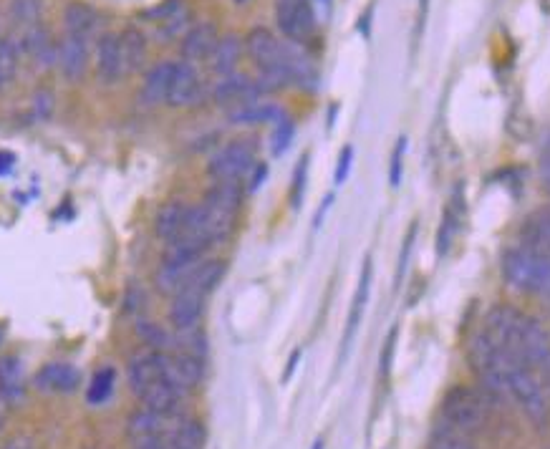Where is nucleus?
Listing matches in <instances>:
<instances>
[{
    "label": "nucleus",
    "instance_id": "f257e3e1",
    "mask_svg": "<svg viewBox=\"0 0 550 449\" xmlns=\"http://www.w3.org/2000/svg\"><path fill=\"white\" fill-rule=\"evenodd\" d=\"M500 354L518 361L523 366H540L550 356V339L545 328L535 318L523 316L520 311L500 306L487 316L485 331H482Z\"/></svg>",
    "mask_w": 550,
    "mask_h": 449
},
{
    "label": "nucleus",
    "instance_id": "f03ea898",
    "mask_svg": "<svg viewBox=\"0 0 550 449\" xmlns=\"http://www.w3.org/2000/svg\"><path fill=\"white\" fill-rule=\"evenodd\" d=\"M503 275L515 291L550 298V255L530 248H515L505 255Z\"/></svg>",
    "mask_w": 550,
    "mask_h": 449
},
{
    "label": "nucleus",
    "instance_id": "7ed1b4c3",
    "mask_svg": "<svg viewBox=\"0 0 550 449\" xmlns=\"http://www.w3.org/2000/svg\"><path fill=\"white\" fill-rule=\"evenodd\" d=\"M240 205H243V187L235 182H215L212 185V190L205 195V202H202L212 243L225 240L233 233Z\"/></svg>",
    "mask_w": 550,
    "mask_h": 449
},
{
    "label": "nucleus",
    "instance_id": "20e7f679",
    "mask_svg": "<svg viewBox=\"0 0 550 449\" xmlns=\"http://www.w3.org/2000/svg\"><path fill=\"white\" fill-rule=\"evenodd\" d=\"M442 417L445 424L455 432L475 434L487 422V399L477 389L470 386H457L445 397L442 404Z\"/></svg>",
    "mask_w": 550,
    "mask_h": 449
},
{
    "label": "nucleus",
    "instance_id": "39448f33",
    "mask_svg": "<svg viewBox=\"0 0 550 449\" xmlns=\"http://www.w3.org/2000/svg\"><path fill=\"white\" fill-rule=\"evenodd\" d=\"M508 394L520 404L528 419L535 424H543L550 414L548 397H545V386L540 384L538 376L533 374L530 366L513 361L508 371Z\"/></svg>",
    "mask_w": 550,
    "mask_h": 449
},
{
    "label": "nucleus",
    "instance_id": "423d86ee",
    "mask_svg": "<svg viewBox=\"0 0 550 449\" xmlns=\"http://www.w3.org/2000/svg\"><path fill=\"white\" fill-rule=\"evenodd\" d=\"M255 167H258V162H255L253 144L230 142L228 147H223L210 159L207 172H210V177L215 182H235V185H240L245 177H250V172H253Z\"/></svg>",
    "mask_w": 550,
    "mask_h": 449
},
{
    "label": "nucleus",
    "instance_id": "0eeeda50",
    "mask_svg": "<svg viewBox=\"0 0 550 449\" xmlns=\"http://www.w3.org/2000/svg\"><path fill=\"white\" fill-rule=\"evenodd\" d=\"M275 21L293 43H306L318 26L311 0H275Z\"/></svg>",
    "mask_w": 550,
    "mask_h": 449
},
{
    "label": "nucleus",
    "instance_id": "6e6552de",
    "mask_svg": "<svg viewBox=\"0 0 550 449\" xmlns=\"http://www.w3.org/2000/svg\"><path fill=\"white\" fill-rule=\"evenodd\" d=\"M157 369L162 381L172 386L177 394H187L202 381V361L187 354H170V351H154Z\"/></svg>",
    "mask_w": 550,
    "mask_h": 449
},
{
    "label": "nucleus",
    "instance_id": "1a4fd4ad",
    "mask_svg": "<svg viewBox=\"0 0 550 449\" xmlns=\"http://www.w3.org/2000/svg\"><path fill=\"white\" fill-rule=\"evenodd\" d=\"M124 56H122V36L119 33H101L96 43V79L104 86L117 84L124 79Z\"/></svg>",
    "mask_w": 550,
    "mask_h": 449
},
{
    "label": "nucleus",
    "instance_id": "9d476101",
    "mask_svg": "<svg viewBox=\"0 0 550 449\" xmlns=\"http://www.w3.org/2000/svg\"><path fill=\"white\" fill-rule=\"evenodd\" d=\"M263 94L265 91L260 89L258 81L248 79L243 74L223 76V81L215 86V101L228 111L240 109V106L250 104V101H258Z\"/></svg>",
    "mask_w": 550,
    "mask_h": 449
},
{
    "label": "nucleus",
    "instance_id": "9b49d317",
    "mask_svg": "<svg viewBox=\"0 0 550 449\" xmlns=\"http://www.w3.org/2000/svg\"><path fill=\"white\" fill-rule=\"evenodd\" d=\"M59 69L69 81H81L89 69V41L66 33L59 43Z\"/></svg>",
    "mask_w": 550,
    "mask_h": 449
},
{
    "label": "nucleus",
    "instance_id": "f8f14e48",
    "mask_svg": "<svg viewBox=\"0 0 550 449\" xmlns=\"http://www.w3.org/2000/svg\"><path fill=\"white\" fill-rule=\"evenodd\" d=\"M152 23L157 26V33L162 38H175L182 31H187L192 21V11L187 8L185 0H164L162 6L147 13Z\"/></svg>",
    "mask_w": 550,
    "mask_h": 449
},
{
    "label": "nucleus",
    "instance_id": "ddd939ff",
    "mask_svg": "<svg viewBox=\"0 0 550 449\" xmlns=\"http://www.w3.org/2000/svg\"><path fill=\"white\" fill-rule=\"evenodd\" d=\"M202 99V79L197 74L195 64H175V74H172L170 96L167 104L170 106H192Z\"/></svg>",
    "mask_w": 550,
    "mask_h": 449
},
{
    "label": "nucleus",
    "instance_id": "4468645a",
    "mask_svg": "<svg viewBox=\"0 0 550 449\" xmlns=\"http://www.w3.org/2000/svg\"><path fill=\"white\" fill-rule=\"evenodd\" d=\"M220 33H217L215 23H197L182 38V59L187 64H197V61H210L212 51H215Z\"/></svg>",
    "mask_w": 550,
    "mask_h": 449
},
{
    "label": "nucleus",
    "instance_id": "2eb2a0df",
    "mask_svg": "<svg viewBox=\"0 0 550 449\" xmlns=\"http://www.w3.org/2000/svg\"><path fill=\"white\" fill-rule=\"evenodd\" d=\"M172 74H175V61H162V64H154L152 69L144 76V84L139 89V101L144 106H159L167 104V96H170V84Z\"/></svg>",
    "mask_w": 550,
    "mask_h": 449
},
{
    "label": "nucleus",
    "instance_id": "dca6fc26",
    "mask_svg": "<svg viewBox=\"0 0 550 449\" xmlns=\"http://www.w3.org/2000/svg\"><path fill=\"white\" fill-rule=\"evenodd\" d=\"M81 384V371L71 364H46L36 374V386L46 394H74Z\"/></svg>",
    "mask_w": 550,
    "mask_h": 449
},
{
    "label": "nucleus",
    "instance_id": "f3484780",
    "mask_svg": "<svg viewBox=\"0 0 550 449\" xmlns=\"http://www.w3.org/2000/svg\"><path fill=\"white\" fill-rule=\"evenodd\" d=\"M64 26L69 36H79L89 41L99 31L101 16L94 6H89L84 0H71L64 8Z\"/></svg>",
    "mask_w": 550,
    "mask_h": 449
},
{
    "label": "nucleus",
    "instance_id": "a211bd4d",
    "mask_svg": "<svg viewBox=\"0 0 550 449\" xmlns=\"http://www.w3.org/2000/svg\"><path fill=\"white\" fill-rule=\"evenodd\" d=\"M202 311H205V293L187 288V291L172 296L170 321H172V326L177 328V331H182V328L197 326V323H200Z\"/></svg>",
    "mask_w": 550,
    "mask_h": 449
},
{
    "label": "nucleus",
    "instance_id": "6ab92c4d",
    "mask_svg": "<svg viewBox=\"0 0 550 449\" xmlns=\"http://www.w3.org/2000/svg\"><path fill=\"white\" fill-rule=\"evenodd\" d=\"M18 43H21L23 51H26L28 56L36 61V66H43V69H46V66H51L59 61V43H53L51 33H48L41 23L33 28H28Z\"/></svg>",
    "mask_w": 550,
    "mask_h": 449
},
{
    "label": "nucleus",
    "instance_id": "aec40b11",
    "mask_svg": "<svg viewBox=\"0 0 550 449\" xmlns=\"http://www.w3.org/2000/svg\"><path fill=\"white\" fill-rule=\"evenodd\" d=\"M167 414H157L144 407L142 412H134L127 422V432L132 442H144V439H159L167 434Z\"/></svg>",
    "mask_w": 550,
    "mask_h": 449
},
{
    "label": "nucleus",
    "instance_id": "412c9836",
    "mask_svg": "<svg viewBox=\"0 0 550 449\" xmlns=\"http://www.w3.org/2000/svg\"><path fill=\"white\" fill-rule=\"evenodd\" d=\"M228 117L233 124H243V127H255V124H270L281 122L286 114H283L281 106L265 104V101H250V104L240 106V109L228 111Z\"/></svg>",
    "mask_w": 550,
    "mask_h": 449
},
{
    "label": "nucleus",
    "instance_id": "4be33fe9",
    "mask_svg": "<svg viewBox=\"0 0 550 449\" xmlns=\"http://www.w3.org/2000/svg\"><path fill=\"white\" fill-rule=\"evenodd\" d=\"M245 41H240L235 33H228L217 41L215 51L210 56V69L220 76L235 74V66H238L240 56H243Z\"/></svg>",
    "mask_w": 550,
    "mask_h": 449
},
{
    "label": "nucleus",
    "instance_id": "5701e85b",
    "mask_svg": "<svg viewBox=\"0 0 550 449\" xmlns=\"http://www.w3.org/2000/svg\"><path fill=\"white\" fill-rule=\"evenodd\" d=\"M26 394V381H23V366L16 356H3L0 359V397L8 404L21 402Z\"/></svg>",
    "mask_w": 550,
    "mask_h": 449
},
{
    "label": "nucleus",
    "instance_id": "b1692460",
    "mask_svg": "<svg viewBox=\"0 0 550 449\" xmlns=\"http://www.w3.org/2000/svg\"><path fill=\"white\" fill-rule=\"evenodd\" d=\"M190 207L185 202H167V205L159 207L157 217H154V233L164 243H172V240L180 235L182 225H185V217Z\"/></svg>",
    "mask_w": 550,
    "mask_h": 449
},
{
    "label": "nucleus",
    "instance_id": "393cba45",
    "mask_svg": "<svg viewBox=\"0 0 550 449\" xmlns=\"http://www.w3.org/2000/svg\"><path fill=\"white\" fill-rule=\"evenodd\" d=\"M137 397L142 399L144 407L147 409H152V412H157V414H167V417H170V414L175 412L180 394H177V391L172 389L167 381L154 379L152 384H147L142 391H139Z\"/></svg>",
    "mask_w": 550,
    "mask_h": 449
},
{
    "label": "nucleus",
    "instance_id": "a878e982",
    "mask_svg": "<svg viewBox=\"0 0 550 449\" xmlns=\"http://www.w3.org/2000/svg\"><path fill=\"white\" fill-rule=\"evenodd\" d=\"M162 439L170 449H202L205 447V427L195 419H185L167 429Z\"/></svg>",
    "mask_w": 550,
    "mask_h": 449
},
{
    "label": "nucleus",
    "instance_id": "bb28decb",
    "mask_svg": "<svg viewBox=\"0 0 550 449\" xmlns=\"http://www.w3.org/2000/svg\"><path fill=\"white\" fill-rule=\"evenodd\" d=\"M122 36V56H124V74H137L147 61V38L139 28H127L119 33Z\"/></svg>",
    "mask_w": 550,
    "mask_h": 449
},
{
    "label": "nucleus",
    "instance_id": "cd10ccee",
    "mask_svg": "<svg viewBox=\"0 0 550 449\" xmlns=\"http://www.w3.org/2000/svg\"><path fill=\"white\" fill-rule=\"evenodd\" d=\"M525 248L550 255V207L538 210L525 222Z\"/></svg>",
    "mask_w": 550,
    "mask_h": 449
},
{
    "label": "nucleus",
    "instance_id": "c85d7f7f",
    "mask_svg": "<svg viewBox=\"0 0 550 449\" xmlns=\"http://www.w3.org/2000/svg\"><path fill=\"white\" fill-rule=\"evenodd\" d=\"M369 286H371V260H366V263H364V270H361V280H359V288H356L354 303H351L349 323H346L344 346H349V344H351V339H354L356 328H359L361 318H364L366 301H369Z\"/></svg>",
    "mask_w": 550,
    "mask_h": 449
},
{
    "label": "nucleus",
    "instance_id": "c756f323",
    "mask_svg": "<svg viewBox=\"0 0 550 449\" xmlns=\"http://www.w3.org/2000/svg\"><path fill=\"white\" fill-rule=\"evenodd\" d=\"M21 64V43L13 38L0 41V91H6L13 84Z\"/></svg>",
    "mask_w": 550,
    "mask_h": 449
},
{
    "label": "nucleus",
    "instance_id": "7c9ffc66",
    "mask_svg": "<svg viewBox=\"0 0 550 449\" xmlns=\"http://www.w3.org/2000/svg\"><path fill=\"white\" fill-rule=\"evenodd\" d=\"M154 379H162V376H159L154 354L137 356V359L132 361V366H129V386H132L134 394H139V391H142L147 384H152Z\"/></svg>",
    "mask_w": 550,
    "mask_h": 449
},
{
    "label": "nucleus",
    "instance_id": "2f4dec72",
    "mask_svg": "<svg viewBox=\"0 0 550 449\" xmlns=\"http://www.w3.org/2000/svg\"><path fill=\"white\" fill-rule=\"evenodd\" d=\"M172 346H177V354H187V356H195V359H205L207 354V339L205 333L200 331V326H192V328H182V331H177V336L172 339Z\"/></svg>",
    "mask_w": 550,
    "mask_h": 449
},
{
    "label": "nucleus",
    "instance_id": "473e14b6",
    "mask_svg": "<svg viewBox=\"0 0 550 449\" xmlns=\"http://www.w3.org/2000/svg\"><path fill=\"white\" fill-rule=\"evenodd\" d=\"M429 449H475V444H472L470 434L455 432V429H450L445 424V427L432 434Z\"/></svg>",
    "mask_w": 550,
    "mask_h": 449
},
{
    "label": "nucleus",
    "instance_id": "72a5a7b5",
    "mask_svg": "<svg viewBox=\"0 0 550 449\" xmlns=\"http://www.w3.org/2000/svg\"><path fill=\"white\" fill-rule=\"evenodd\" d=\"M114 379H117L114 369H101L99 374H96L94 379H91L89 391H86V399H89V404L99 407V404H104L106 399L112 397Z\"/></svg>",
    "mask_w": 550,
    "mask_h": 449
},
{
    "label": "nucleus",
    "instance_id": "f704fd0d",
    "mask_svg": "<svg viewBox=\"0 0 550 449\" xmlns=\"http://www.w3.org/2000/svg\"><path fill=\"white\" fill-rule=\"evenodd\" d=\"M11 16L26 31L38 26L41 23V0H11Z\"/></svg>",
    "mask_w": 550,
    "mask_h": 449
},
{
    "label": "nucleus",
    "instance_id": "c9c22d12",
    "mask_svg": "<svg viewBox=\"0 0 550 449\" xmlns=\"http://www.w3.org/2000/svg\"><path fill=\"white\" fill-rule=\"evenodd\" d=\"M137 333L139 339L147 346H152L154 351H167L172 346V336H167V331L162 326H157V323H139Z\"/></svg>",
    "mask_w": 550,
    "mask_h": 449
},
{
    "label": "nucleus",
    "instance_id": "e433bc0d",
    "mask_svg": "<svg viewBox=\"0 0 550 449\" xmlns=\"http://www.w3.org/2000/svg\"><path fill=\"white\" fill-rule=\"evenodd\" d=\"M404 152H407V139H399L397 147H394L392 164H389V185L399 187L402 185V172H404Z\"/></svg>",
    "mask_w": 550,
    "mask_h": 449
},
{
    "label": "nucleus",
    "instance_id": "4c0bfd02",
    "mask_svg": "<svg viewBox=\"0 0 550 449\" xmlns=\"http://www.w3.org/2000/svg\"><path fill=\"white\" fill-rule=\"evenodd\" d=\"M293 139V122L288 117H283L281 122H275L273 132V154H283L288 149Z\"/></svg>",
    "mask_w": 550,
    "mask_h": 449
},
{
    "label": "nucleus",
    "instance_id": "58836bf2",
    "mask_svg": "<svg viewBox=\"0 0 550 449\" xmlns=\"http://www.w3.org/2000/svg\"><path fill=\"white\" fill-rule=\"evenodd\" d=\"M53 111V94L51 91H38L36 99H33V114L36 119H46Z\"/></svg>",
    "mask_w": 550,
    "mask_h": 449
},
{
    "label": "nucleus",
    "instance_id": "ea45409f",
    "mask_svg": "<svg viewBox=\"0 0 550 449\" xmlns=\"http://www.w3.org/2000/svg\"><path fill=\"white\" fill-rule=\"evenodd\" d=\"M351 159H354V149H351V147H344V149H341L339 167H336V177H334L336 185H344V180H346V177H349V172H351Z\"/></svg>",
    "mask_w": 550,
    "mask_h": 449
},
{
    "label": "nucleus",
    "instance_id": "a19ab883",
    "mask_svg": "<svg viewBox=\"0 0 550 449\" xmlns=\"http://www.w3.org/2000/svg\"><path fill=\"white\" fill-rule=\"evenodd\" d=\"M306 170H308V157H303L301 167L296 170V180H293V205L298 207V202H301L303 195V182H306Z\"/></svg>",
    "mask_w": 550,
    "mask_h": 449
},
{
    "label": "nucleus",
    "instance_id": "79ce46f5",
    "mask_svg": "<svg viewBox=\"0 0 550 449\" xmlns=\"http://www.w3.org/2000/svg\"><path fill=\"white\" fill-rule=\"evenodd\" d=\"M540 177L545 182V190L550 192V139L543 149V164H540Z\"/></svg>",
    "mask_w": 550,
    "mask_h": 449
},
{
    "label": "nucleus",
    "instance_id": "37998d69",
    "mask_svg": "<svg viewBox=\"0 0 550 449\" xmlns=\"http://www.w3.org/2000/svg\"><path fill=\"white\" fill-rule=\"evenodd\" d=\"M11 164H13V154L0 152V172H8V170H11Z\"/></svg>",
    "mask_w": 550,
    "mask_h": 449
},
{
    "label": "nucleus",
    "instance_id": "c03bdc74",
    "mask_svg": "<svg viewBox=\"0 0 550 449\" xmlns=\"http://www.w3.org/2000/svg\"><path fill=\"white\" fill-rule=\"evenodd\" d=\"M538 369H540V374H543V381H545V386H548V389H550V356H548V359H545V361H543V364H540V366H538Z\"/></svg>",
    "mask_w": 550,
    "mask_h": 449
},
{
    "label": "nucleus",
    "instance_id": "a18cd8bd",
    "mask_svg": "<svg viewBox=\"0 0 550 449\" xmlns=\"http://www.w3.org/2000/svg\"><path fill=\"white\" fill-rule=\"evenodd\" d=\"M301 359V351H293V356H291V364H288V369H286V374H283V379H291V374H293V369H296V361Z\"/></svg>",
    "mask_w": 550,
    "mask_h": 449
},
{
    "label": "nucleus",
    "instance_id": "49530a36",
    "mask_svg": "<svg viewBox=\"0 0 550 449\" xmlns=\"http://www.w3.org/2000/svg\"><path fill=\"white\" fill-rule=\"evenodd\" d=\"M311 449H323V442L321 439H316V442H313V447Z\"/></svg>",
    "mask_w": 550,
    "mask_h": 449
},
{
    "label": "nucleus",
    "instance_id": "de8ad7c7",
    "mask_svg": "<svg viewBox=\"0 0 550 449\" xmlns=\"http://www.w3.org/2000/svg\"><path fill=\"white\" fill-rule=\"evenodd\" d=\"M0 341H3V328H0Z\"/></svg>",
    "mask_w": 550,
    "mask_h": 449
},
{
    "label": "nucleus",
    "instance_id": "09e8293b",
    "mask_svg": "<svg viewBox=\"0 0 550 449\" xmlns=\"http://www.w3.org/2000/svg\"><path fill=\"white\" fill-rule=\"evenodd\" d=\"M235 3H245V0H235Z\"/></svg>",
    "mask_w": 550,
    "mask_h": 449
}]
</instances>
